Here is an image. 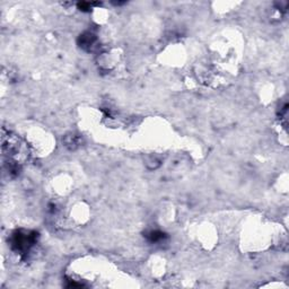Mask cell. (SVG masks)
Masks as SVG:
<instances>
[{
    "label": "cell",
    "instance_id": "obj_4",
    "mask_svg": "<svg viewBox=\"0 0 289 289\" xmlns=\"http://www.w3.org/2000/svg\"><path fill=\"white\" fill-rule=\"evenodd\" d=\"M147 237H148V240L150 242L157 243V242H159L162 240H164L165 234H164V233L159 232V231H150L148 234H147Z\"/></svg>",
    "mask_w": 289,
    "mask_h": 289
},
{
    "label": "cell",
    "instance_id": "obj_3",
    "mask_svg": "<svg viewBox=\"0 0 289 289\" xmlns=\"http://www.w3.org/2000/svg\"><path fill=\"white\" fill-rule=\"evenodd\" d=\"M95 42V37L90 33L84 34L82 38H80V47L84 49H89Z\"/></svg>",
    "mask_w": 289,
    "mask_h": 289
},
{
    "label": "cell",
    "instance_id": "obj_1",
    "mask_svg": "<svg viewBox=\"0 0 289 289\" xmlns=\"http://www.w3.org/2000/svg\"><path fill=\"white\" fill-rule=\"evenodd\" d=\"M3 153L8 160L22 165L28 158V147L19 137L8 134L3 136Z\"/></svg>",
    "mask_w": 289,
    "mask_h": 289
},
{
    "label": "cell",
    "instance_id": "obj_2",
    "mask_svg": "<svg viewBox=\"0 0 289 289\" xmlns=\"http://www.w3.org/2000/svg\"><path fill=\"white\" fill-rule=\"evenodd\" d=\"M38 242V233L17 231L12 238V247L19 254L25 256L32 251L33 246Z\"/></svg>",
    "mask_w": 289,
    "mask_h": 289
}]
</instances>
